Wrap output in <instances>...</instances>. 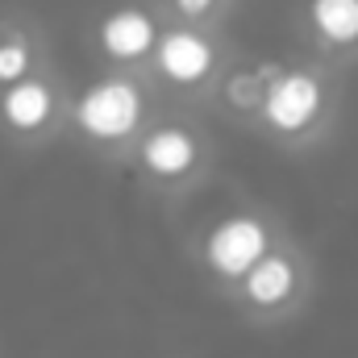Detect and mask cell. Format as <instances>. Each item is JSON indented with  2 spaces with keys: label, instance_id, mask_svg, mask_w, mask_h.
<instances>
[{
  "label": "cell",
  "instance_id": "1",
  "mask_svg": "<svg viewBox=\"0 0 358 358\" xmlns=\"http://www.w3.org/2000/svg\"><path fill=\"white\" fill-rule=\"evenodd\" d=\"M71 117H76V129L92 142H125L129 134H138V125L146 117V92L129 76L92 80L76 96Z\"/></svg>",
  "mask_w": 358,
  "mask_h": 358
},
{
  "label": "cell",
  "instance_id": "2",
  "mask_svg": "<svg viewBox=\"0 0 358 358\" xmlns=\"http://www.w3.org/2000/svg\"><path fill=\"white\" fill-rule=\"evenodd\" d=\"M329 108V88L317 71L308 67H279L275 80L263 92V104H259V117L267 121V129L283 134V138H296V134H308Z\"/></svg>",
  "mask_w": 358,
  "mask_h": 358
},
{
  "label": "cell",
  "instance_id": "3",
  "mask_svg": "<svg viewBox=\"0 0 358 358\" xmlns=\"http://www.w3.org/2000/svg\"><path fill=\"white\" fill-rule=\"evenodd\" d=\"M150 63H155L159 80H167L171 88H204L221 67V50L204 25L179 21V25H167L159 34Z\"/></svg>",
  "mask_w": 358,
  "mask_h": 358
},
{
  "label": "cell",
  "instance_id": "4",
  "mask_svg": "<svg viewBox=\"0 0 358 358\" xmlns=\"http://www.w3.org/2000/svg\"><path fill=\"white\" fill-rule=\"evenodd\" d=\"M267 250H271L267 225L250 213H234V217L217 221L204 238V263L221 279H242Z\"/></svg>",
  "mask_w": 358,
  "mask_h": 358
},
{
  "label": "cell",
  "instance_id": "5",
  "mask_svg": "<svg viewBox=\"0 0 358 358\" xmlns=\"http://www.w3.org/2000/svg\"><path fill=\"white\" fill-rule=\"evenodd\" d=\"M159 34H163L159 17L150 8H142V4H117V8H108L96 21V46L113 63H142V59H150Z\"/></svg>",
  "mask_w": 358,
  "mask_h": 358
},
{
  "label": "cell",
  "instance_id": "6",
  "mask_svg": "<svg viewBox=\"0 0 358 358\" xmlns=\"http://www.w3.org/2000/svg\"><path fill=\"white\" fill-rule=\"evenodd\" d=\"M138 159L155 179H183L200 159V142L183 125H159V129H150L142 138Z\"/></svg>",
  "mask_w": 358,
  "mask_h": 358
},
{
  "label": "cell",
  "instance_id": "7",
  "mask_svg": "<svg viewBox=\"0 0 358 358\" xmlns=\"http://www.w3.org/2000/svg\"><path fill=\"white\" fill-rule=\"evenodd\" d=\"M0 117L17 134H38L55 117V88L38 76H25L0 92Z\"/></svg>",
  "mask_w": 358,
  "mask_h": 358
},
{
  "label": "cell",
  "instance_id": "8",
  "mask_svg": "<svg viewBox=\"0 0 358 358\" xmlns=\"http://www.w3.org/2000/svg\"><path fill=\"white\" fill-rule=\"evenodd\" d=\"M304 25L325 50H358V0H304Z\"/></svg>",
  "mask_w": 358,
  "mask_h": 358
},
{
  "label": "cell",
  "instance_id": "9",
  "mask_svg": "<svg viewBox=\"0 0 358 358\" xmlns=\"http://www.w3.org/2000/svg\"><path fill=\"white\" fill-rule=\"evenodd\" d=\"M296 292V263L287 255H263L255 267L242 275V296L255 304V308H279L287 304Z\"/></svg>",
  "mask_w": 358,
  "mask_h": 358
},
{
  "label": "cell",
  "instance_id": "10",
  "mask_svg": "<svg viewBox=\"0 0 358 358\" xmlns=\"http://www.w3.org/2000/svg\"><path fill=\"white\" fill-rule=\"evenodd\" d=\"M275 71H279V63H259V67H238V71H229V80H225V100H229L238 113H259L263 92H267V84L275 80Z\"/></svg>",
  "mask_w": 358,
  "mask_h": 358
},
{
  "label": "cell",
  "instance_id": "11",
  "mask_svg": "<svg viewBox=\"0 0 358 358\" xmlns=\"http://www.w3.org/2000/svg\"><path fill=\"white\" fill-rule=\"evenodd\" d=\"M34 71V46L21 34H4L0 38V88L25 80Z\"/></svg>",
  "mask_w": 358,
  "mask_h": 358
},
{
  "label": "cell",
  "instance_id": "12",
  "mask_svg": "<svg viewBox=\"0 0 358 358\" xmlns=\"http://www.w3.org/2000/svg\"><path fill=\"white\" fill-rule=\"evenodd\" d=\"M171 4V13H176L179 21H187V25H208L229 0H167Z\"/></svg>",
  "mask_w": 358,
  "mask_h": 358
}]
</instances>
